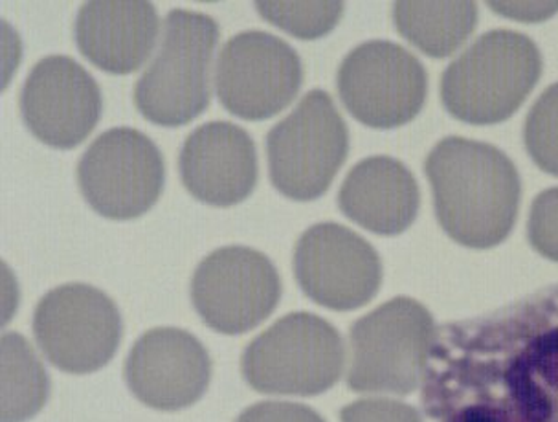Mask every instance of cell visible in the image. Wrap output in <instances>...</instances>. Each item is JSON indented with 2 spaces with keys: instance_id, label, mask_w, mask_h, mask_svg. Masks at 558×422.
Returning <instances> with one entry per match:
<instances>
[{
  "instance_id": "cell-1",
  "label": "cell",
  "mask_w": 558,
  "mask_h": 422,
  "mask_svg": "<svg viewBox=\"0 0 558 422\" xmlns=\"http://www.w3.org/2000/svg\"><path fill=\"white\" fill-rule=\"evenodd\" d=\"M421 402L436 422H558V287L437 330Z\"/></svg>"
},
{
  "instance_id": "cell-2",
  "label": "cell",
  "mask_w": 558,
  "mask_h": 422,
  "mask_svg": "<svg viewBox=\"0 0 558 422\" xmlns=\"http://www.w3.org/2000/svg\"><path fill=\"white\" fill-rule=\"evenodd\" d=\"M437 220L456 243L493 249L517 222L522 182L506 153L474 140L450 136L425 162Z\"/></svg>"
},
{
  "instance_id": "cell-3",
  "label": "cell",
  "mask_w": 558,
  "mask_h": 422,
  "mask_svg": "<svg viewBox=\"0 0 558 422\" xmlns=\"http://www.w3.org/2000/svg\"><path fill=\"white\" fill-rule=\"evenodd\" d=\"M541 74V50L530 37L493 29L448 64L441 80L442 105L453 118L472 125L506 122Z\"/></svg>"
},
{
  "instance_id": "cell-4",
  "label": "cell",
  "mask_w": 558,
  "mask_h": 422,
  "mask_svg": "<svg viewBox=\"0 0 558 422\" xmlns=\"http://www.w3.org/2000/svg\"><path fill=\"white\" fill-rule=\"evenodd\" d=\"M219 24L206 13L171 10L162 43L134 87L140 114L162 128H181L209 107V64Z\"/></svg>"
},
{
  "instance_id": "cell-5",
  "label": "cell",
  "mask_w": 558,
  "mask_h": 422,
  "mask_svg": "<svg viewBox=\"0 0 558 422\" xmlns=\"http://www.w3.org/2000/svg\"><path fill=\"white\" fill-rule=\"evenodd\" d=\"M436 333L426 306L407 296L356 319L349 330L348 388L356 394H412L425 376Z\"/></svg>"
},
{
  "instance_id": "cell-6",
  "label": "cell",
  "mask_w": 558,
  "mask_h": 422,
  "mask_svg": "<svg viewBox=\"0 0 558 422\" xmlns=\"http://www.w3.org/2000/svg\"><path fill=\"white\" fill-rule=\"evenodd\" d=\"M342 336L313 313H291L246 346L241 373L259 394L316 397L331 389L343 370Z\"/></svg>"
},
{
  "instance_id": "cell-7",
  "label": "cell",
  "mask_w": 558,
  "mask_h": 422,
  "mask_svg": "<svg viewBox=\"0 0 558 422\" xmlns=\"http://www.w3.org/2000/svg\"><path fill=\"white\" fill-rule=\"evenodd\" d=\"M348 153V123L322 88L305 94L296 109L268 131L270 180L281 195L298 203L320 198Z\"/></svg>"
},
{
  "instance_id": "cell-8",
  "label": "cell",
  "mask_w": 558,
  "mask_h": 422,
  "mask_svg": "<svg viewBox=\"0 0 558 422\" xmlns=\"http://www.w3.org/2000/svg\"><path fill=\"white\" fill-rule=\"evenodd\" d=\"M34 335L50 364L87 375L109 364L122 341L117 303L87 284H66L43 296L35 306Z\"/></svg>"
},
{
  "instance_id": "cell-9",
  "label": "cell",
  "mask_w": 558,
  "mask_h": 422,
  "mask_svg": "<svg viewBox=\"0 0 558 422\" xmlns=\"http://www.w3.org/2000/svg\"><path fill=\"white\" fill-rule=\"evenodd\" d=\"M166 166L157 144L133 128L99 134L77 164V184L94 212L112 220L147 214L162 195Z\"/></svg>"
},
{
  "instance_id": "cell-10",
  "label": "cell",
  "mask_w": 558,
  "mask_h": 422,
  "mask_svg": "<svg viewBox=\"0 0 558 422\" xmlns=\"http://www.w3.org/2000/svg\"><path fill=\"white\" fill-rule=\"evenodd\" d=\"M337 88L351 117L373 129L412 122L428 94L425 67L407 48L391 41H367L343 58Z\"/></svg>"
},
{
  "instance_id": "cell-11",
  "label": "cell",
  "mask_w": 558,
  "mask_h": 422,
  "mask_svg": "<svg viewBox=\"0 0 558 422\" xmlns=\"http://www.w3.org/2000/svg\"><path fill=\"white\" fill-rule=\"evenodd\" d=\"M302 83L303 64L296 50L262 29L233 35L217 58V98L241 120L262 122L276 117L296 98Z\"/></svg>"
},
{
  "instance_id": "cell-12",
  "label": "cell",
  "mask_w": 558,
  "mask_h": 422,
  "mask_svg": "<svg viewBox=\"0 0 558 422\" xmlns=\"http://www.w3.org/2000/svg\"><path fill=\"white\" fill-rule=\"evenodd\" d=\"M281 300L272 261L248 246H222L206 255L192 278V301L209 329L244 335L256 329Z\"/></svg>"
},
{
  "instance_id": "cell-13",
  "label": "cell",
  "mask_w": 558,
  "mask_h": 422,
  "mask_svg": "<svg viewBox=\"0 0 558 422\" xmlns=\"http://www.w3.org/2000/svg\"><path fill=\"white\" fill-rule=\"evenodd\" d=\"M294 276L303 294L331 311H355L377 296L383 263L359 233L337 222H318L298 239Z\"/></svg>"
},
{
  "instance_id": "cell-14",
  "label": "cell",
  "mask_w": 558,
  "mask_h": 422,
  "mask_svg": "<svg viewBox=\"0 0 558 422\" xmlns=\"http://www.w3.org/2000/svg\"><path fill=\"white\" fill-rule=\"evenodd\" d=\"M104 109L93 74L69 56H48L29 70L21 114L29 133L56 149H74L98 125Z\"/></svg>"
},
{
  "instance_id": "cell-15",
  "label": "cell",
  "mask_w": 558,
  "mask_h": 422,
  "mask_svg": "<svg viewBox=\"0 0 558 422\" xmlns=\"http://www.w3.org/2000/svg\"><path fill=\"white\" fill-rule=\"evenodd\" d=\"M123 376L131 394L153 410H184L206 394L211 359L192 333L157 327L129 351Z\"/></svg>"
},
{
  "instance_id": "cell-16",
  "label": "cell",
  "mask_w": 558,
  "mask_h": 422,
  "mask_svg": "<svg viewBox=\"0 0 558 422\" xmlns=\"http://www.w3.org/2000/svg\"><path fill=\"white\" fill-rule=\"evenodd\" d=\"M182 184L201 203L230 208L257 184V150L251 134L232 122H208L182 144Z\"/></svg>"
},
{
  "instance_id": "cell-17",
  "label": "cell",
  "mask_w": 558,
  "mask_h": 422,
  "mask_svg": "<svg viewBox=\"0 0 558 422\" xmlns=\"http://www.w3.org/2000/svg\"><path fill=\"white\" fill-rule=\"evenodd\" d=\"M158 26L157 8L146 0H90L77 12L74 39L98 69L128 75L151 56Z\"/></svg>"
},
{
  "instance_id": "cell-18",
  "label": "cell",
  "mask_w": 558,
  "mask_h": 422,
  "mask_svg": "<svg viewBox=\"0 0 558 422\" xmlns=\"http://www.w3.org/2000/svg\"><path fill=\"white\" fill-rule=\"evenodd\" d=\"M421 191L412 171L391 157H369L349 171L338 208L349 220L377 236H399L413 225Z\"/></svg>"
},
{
  "instance_id": "cell-19",
  "label": "cell",
  "mask_w": 558,
  "mask_h": 422,
  "mask_svg": "<svg viewBox=\"0 0 558 422\" xmlns=\"http://www.w3.org/2000/svg\"><path fill=\"white\" fill-rule=\"evenodd\" d=\"M399 34L430 58H448L471 37L477 24L476 2H415L393 4Z\"/></svg>"
},
{
  "instance_id": "cell-20",
  "label": "cell",
  "mask_w": 558,
  "mask_h": 422,
  "mask_svg": "<svg viewBox=\"0 0 558 422\" xmlns=\"http://www.w3.org/2000/svg\"><path fill=\"white\" fill-rule=\"evenodd\" d=\"M2 353V422H24L37 415L50 397V378L34 348L19 333H7Z\"/></svg>"
},
{
  "instance_id": "cell-21",
  "label": "cell",
  "mask_w": 558,
  "mask_h": 422,
  "mask_svg": "<svg viewBox=\"0 0 558 422\" xmlns=\"http://www.w3.org/2000/svg\"><path fill=\"white\" fill-rule=\"evenodd\" d=\"M265 21L303 41H314L335 29L343 15V2H257Z\"/></svg>"
},
{
  "instance_id": "cell-22",
  "label": "cell",
  "mask_w": 558,
  "mask_h": 422,
  "mask_svg": "<svg viewBox=\"0 0 558 422\" xmlns=\"http://www.w3.org/2000/svg\"><path fill=\"white\" fill-rule=\"evenodd\" d=\"M523 142L536 166L558 177V83L547 88L533 105L525 120Z\"/></svg>"
},
{
  "instance_id": "cell-23",
  "label": "cell",
  "mask_w": 558,
  "mask_h": 422,
  "mask_svg": "<svg viewBox=\"0 0 558 422\" xmlns=\"http://www.w3.org/2000/svg\"><path fill=\"white\" fill-rule=\"evenodd\" d=\"M527 238L538 254L558 261V188L542 191L533 201Z\"/></svg>"
},
{
  "instance_id": "cell-24",
  "label": "cell",
  "mask_w": 558,
  "mask_h": 422,
  "mask_svg": "<svg viewBox=\"0 0 558 422\" xmlns=\"http://www.w3.org/2000/svg\"><path fill=\"white\" fill-rule=\"evenodd\" d=\"M342 422H423L412 406L391 399H361L343 406Z\"/></svg>"
},
{
  "instance_id": "cell-25",
  "label": "cell",
  "mask_w": 558,
  "mask_h": 422,
  "mask_svg": "<svg viewBox=\"0 0 558 422\" xmlns=\"http://www.w3.org/2000/svg\"><path fill=\"white\" fill-rule=\"evenodd\" d=\"M235 422H327L324 417L305 405L265 400L246 408Z\"/></svg>"
},
{
  "instance_id": "cell-26",
  "label": "cell",
  "mask_w": 558,
  "mask_h": 422,
  "mask_svg": "<svg viewBox=\"0 0 558 422\" xmlns=\"http://www.w3.org/2000/svg\"><path fill=\"white\" fill-rule=\"evenodd\" d=\"M490 8L518 21H544L558 12V2H490Z\"/></svg>"
}]
</instances>
